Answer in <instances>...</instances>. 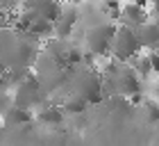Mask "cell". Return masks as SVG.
Returning a JSON list of instances; mask_svg holds the SVG:
<instances>
[{
  "mask_svg": "<svg viewBox=\"0 0 159 146\" xmlns=\"http://www.w3.org/2000/svg\"><path fill=\"white\" fill-rule=\"evenodd\" d=\"M155 53H157V55H159V43H157V48H155Z\"/></svg>",
  "mask_w": 159,
  "mask_h": 146,
  "instance_id": "21",
  "label": "cell"
},
{
  "mask_svg": "<svg viewBox=\"0 0 159 146\" xmlns=\"http://www.w3.org/2000/svg\"><path fill=\"white\" fill-rule=\"evenodd\" d=\"M41 39L23 27L5 25L0 27V60L5 69H34V62L41 53Z\"/></svg>",
  "mask_w": 159,
  "mask_h": 146,
  "instance_id": "1",
  "label": "cell"
},
{
  "mask_svg": "<svg viewBox=\"0 0 159 146\" xmlns=\"http://www.w3.org/2000/svg\"><path fill=\"white\" fill-rule=\"evenodd\" d=\"M68 89H70V94L86 100L89 105H98L107 98L105 96V78L93 66H84V69L70 73Z\"/></svg>",
  "mask_w": 159,
  "mask_h": 146,
  "instance_id": "2",
  "label": "cell"
},
{
  "mask_svg": "<svg viewBox=\"0 0 159 146\" xmlns=\"http://www.w3.org/2000/svg\"><path fill=\"white\" fill-rule=\"evenodd\" d=\"M141 43H139V36H136L134 27H127V25H120L118 23V30L116 36H114V43H111V53L109 57L116 60L118 64H132V60L141 53Z\"/></svg>",
  "mask_w": 159,
  "mask_h": 146,
  "instance_id": "5",
  "label": "cell"
},
{
  "mask_svg": "<svg viewBox=\"0 0 159 146\" xmlns=\"http://www.w3.org/2000/svg\"><path fill=\"white\" fill-rule=\"evenodd\" d=\"M120 7L123 2L120 0H100V12L107 21H120Z\"/></svg>",
  "mask_w": 159,
  "mask_h": 146,
  "instance_id": "15",
  "label": "cell"
},
{
  "mask_svg": "<svg viewBox=\"0 0 159 146\" xmlns=\"http://www.w3.org/2000/svg\"><path fill=\"white\" fill-rule=\"evenodd\" d=\"M5 73H7V69H5V64H2V60H0V78H2Z\"/></svg>",
  "mask_w": 159,
  "mask_h": 146,
  "instance_id": "20",
  "label": "cell"
},
{
  "mask_svg": "<svg viewBox=\"0 0 159 146\" xmlns=\"http://www.w3.org/2000/svg\"><path fill=\"white\" fill-rule=\"evenodd\" d=\"M148 18V12L146 7H143L141 0H127V2H123L120 7V25H127V27H139L143 25Z\"/></svg>",
  "mask_w": 159,
  "mask_h": 146,
  "instance_id": "9",
  "label": "cell"
},
{
  "mask_svg": "<svg viewBox=\"0 0 159 146\" xmlns=\"http://www.w3.org/2000/svg\"><path fill=\"white\" fill-rule=\"evenodd\" d=\"M134 71H136V75L139 78H148V75H152V57H150V53L148 50H141L139 55L132 60V64H129Z\"/></svg>",
  "mask_w": 159,
  "mask_h": 146,
  "instance_id": "13",
  "label": "cell"
},
{
  "mask_svg": "<svg viewBox=\"0 0 159 146\" xmlns=\"http://www.w3.org/2000/svg\"><path fill=\"white\" fill-rule=\"evenodd\" d=\"M20 5H23V0H0V12L14 14V12L20 9Z\"/></svg>",
  "mask_w": 159,
  "mask_h": 146,
  "instance_id": "16",
  "label": "cell"
},
{
  "mask_svg": "<svg viewBox=\"0 0 159 146\" xmlns=\"http://www.w3.org/2000/svg\"><path fill=\"white\" fill-rule=\"evenodd\" d=\"M0 119H2L5 128H18V126H27V123L32 121V112H30V110L11 105L5 114H0Z\"/></svg>",
  "mask_w": 159,
  "mask_h": 146,
  "instance_id": "11",
  "label": "cell"
},
{
  "mask_svg": "<svg viewBox=\"0 0 159 146\" xmlns=\"http://www.w3.org/2000/svg\"><path fill=\"white\" fill-rule=\"evenodd\" d=\"M114 82V91L116 96H123V98H139V91H141V78L136 75V71L129 66V64H120L116 75L109 78Z\"/></svg>",
  "mask_w": 159,
  "mask_h": 146,
  "instance_id": "6",
  "label": "cell"
},
{
  "mask_svg": "<svg viewBox=\"0 0 159 146\" xmlns=\"http://www.w3.org/2000/svg\"><path fill=\"white\" fill-rule=\"evenodd\" d=\"M150 57H152V71H155L157 75H159V55H157L155 50H152V53H150Z\"/></svg>",
  "mask_w": 159,
  "mask_h": 146,
  "instance_id": "18",
  "label": "cell"
},
{
  "mask_svg": "<svg viewBox=\"0 0 159 146\" xmlns=\"http://www.w3.org/2000/svg\"><path fill=\"white\" fill-rule=\"evenodd\" d=\"M136 36H139V43L143 50H148V53H152L159 43V21H146L143 25L134 27Z\"/></svg>",
  "mask_w": 159,
  "mask_h": 146,
  "instance_id": "10",
  "label": "cell"
},
{
  "mask_svg": "<svg viewBox=\"0 0 159 146\" xmlns=\"http://www.w3.org/2000/svg\"><path fill=\"white\" fill-rule=\"evenodd\" d=\"M150 14L159 21V0H150Z\"/></svg>",
  "mask_w": 159,
  "mask_h": 146,
  "instance_id": "17",
  "label": "cell"
},
{
  "mask_svg": "<svg viewBox=\"0 0 159 146\" xmlns=\"http://www.w3.org/2000/svg\"><path fill=\"white\" fill-rule=\"evenodd\" d=\"M116 30H118V25L111 23V21H102V23L91 25L89 30L84 32V48H86V53H91L93 57L96 55L98 57H109Z\"/></svg>",
  "mask_w": 159,
  "mask_h": 146,
  "instance_id": "3",
  "label": "cell"
},
{
  "mask_svg": "<svg viewBox=\"0 0 159 146\" xmlns=\"http://www.w3.org/2000/svg\"><path fill=\"white\" fill-rule=\"evenodd\" d=\"M7 91H9V89H7V87H5V82H2V78H0V100H2V96H5Z\"/></svg>",
  "mask_w": 159,
  "mask_h": 146,
  "instance_id": "19",
  "label": "cell"
},
{
  "mask_svg": "<svg viewBox=\"0 0 159 146\" xmlns=\"http://www.w3.org/2000/svg\"><path fill=\"white\" fill-rule=\"evenodd\" d=\"M77 18H80L77 7H75L73 2H64L61 16H59V21L55 23V32H52V36H55V39L66 41L68 36L73 34V27H75V23H77Z\"/></svg>",
  "mask_w": 159,
  "mask_h": 146,
  "instance_id": "8",
  "label": "cell"
},
{
  "mask_svg": "<svg viewBox=\"0 0 159 146\" xmlns=\"http://www.w3.org/2000/svg\"><path fill=\"white\" fill-rule=\"evenodd\" d=\"M11 100H14L16 107H23V110H30L32 112V110H41V107L48 105V94L41 87L39 78L32 73L27 80H23L18 87L11 89Z\"/></svg>",
  "mask_w": 159,
  "mask_h": 146,
  "instance_id": "4",
  "label": "cell"
},
{
  "mask_svg": "<svg viewBox=\"0 0 159 146\" xmlns=\"http://www.w3.org/2000/svg\"><path fill=\"white\" fill-rule=\"evenodd\" d=\"M86 107H89V103L82 100L80 96H75V94H68V96L64 98V103H61L64 114H82Z\"/></svg>",
  "mask_w": 159,
  "mask_h": 146,
  "instance_id": "14",
  "label": "cell"
},
{
  "mask_svg": "<svg viewBox=\"0 0 159 146\" xmlns=\"http://www.w3.org/2000/svg\"><path fill=\"white\" fill-rule=\"evenodd\" d=\"M20 9L30 12V14H37V16H43V18H48L50 23H57L59 16H61L64 2L61 0H23Z\"/></svg>",
  "mask_w": 159,
  "mask_h": 146,
  "instance_id": "7",
  "label": "cell"
},
{
  "mask_svg": "<svg viewBox=\"0 0 159 146\" xmlns=\"http://www.w3.org/2000/svg\"><path fill=\"white\" fill-rule=\"evenodd\" d=\"M37 119L43 123V126H59V123L64 121V110H61V105H52V103H48L46 107H41V110H39Z\"/></svg>",
  "mask_w": 159,
  "mask_h": 146,
  "instance_id": "12",
  "label": "cell"
}]
</instances>
